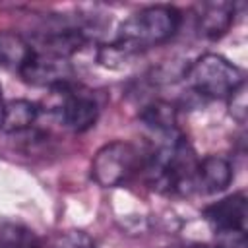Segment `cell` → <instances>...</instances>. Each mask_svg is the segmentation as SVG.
I'll return each mask as SVG.
<instances>
[{
  "mask_svg": "<svg viewBox=\"0 0 248 248\" xmlns=\"http://www.w3.org/2000/svg\"><path fill=\"white\" fill-rule=\"evenodd\" d=\"M39 108L27 99H14L4 103L0 114V130L4 132H23L37 120Z\"/></svg>",
  "mask_w": 248,
  "mask_h": 248,
  "instance_id": "10",
  "label": "cell"
},
{
  "mask_svg": "<svg viewBox=\"0 0 248 248\" xmlns=\"http://www.w3.org/2000/svg\"><path fill=\"white\" fill-rule=\"evenodd\" d=\"M229 99H231V116L238 124H244L246 122V108H248V105H246V83L240 85Z\"/></svg>",
  "mask_w": 248,
  "mask_h": 248,
  "instance_id": "15",
  "label": "cell"
},
{
  "mask_svg": "<svg viewBox=\"0 0 248 248\" xmlns=\"http://www.w3.org/2000/svg\"><path fill=\"white\" fill-rule=\"evenodd\" d=\"M23 81L35 85V87H50V89H62L68 87V83L74 78V68L66 58L35 52L27 58V62L17 72Z\"/></svg>",
  "mask_w": 248,
  "mask_h": 248,
  "instance_id": "5",
  "label": "cell"
},
{
  "mask_svg": "<svg viewBox=\"0 0 248 248\" xmlns=\"http://www.w3.org/2000/svg\"><path fill=\"white\" fill-rule=\"evenodd\" d=\"M180 27V12L172 6H147L128 17L116 35V41L105 48L126 58L141 48L169 41Z\"/></svg>",
  "mask_w": 248,
  "mask_h": 248,
  "instance_id": "2",
  "label": "cell"
},
{
  "mask_svg": "<svg viewBox=\"0 0 248 248\" xmlns=\"http://www.w3.org/2000/svg\"><path fill=\"white\" fill-rule=\"evenodd\" d=\"M140 118L149 130L161 134L163 138L178 134L176 132V112H174V107L169 103H153V105L145 107L143 112L140 114Z\"/></svg>",
  "mask_w": 248,
  "mask_h": 248,
  "instance_id": "12",
  "label": "cell"
},
{
  "mask_svg": "<svg viewBox=\"0 0 248 248\" xmlns=\"http://www.w3.org/2000/svg\"><path fill=\"white\" fill-rule=\"evenodd\" d=\"M186 79L194 91L205 97H231L240 85H244V74L232 62L221 54L207 52L200 56L190 70Z\"/></svg>",
  "mask_w": 248,
  "mask_h": 248,
  "instance_id": "3",
  "label": "cell"
},
{
  "mask_svg": "<svg viewBox=\"0 0 248 248\" xmlns=\"http://www.w3.org/2000/svg\"><path fill=\"white\" fill-rule=\"evenodd\" d=\"M232 180V165L221 155H207L198 161L194 190L202 194L223 192Z\"/></svg>",
  "mask_w": 248,
  "mask_h": 248,
  "instance_id": "8",
  "label": "cell"
},
{
  "mask_svg": "<svg viewBox=\"0 0 248 248\" xmlns=\"http://www.w3.org/2000/svg\"><path fill=\"white\" fill-rule=\"evenodd\" d=\"M0 248H41V244L31 229L8 223L0 229Z\"/></svg>",
  "mask_w": 248,
  "mask_h": 248,
  "instance_id": "13",
  "label": "cell"
},
{
  "mask_svg": "<svg viewBox=\"0 0 248 248\" xmlns=\"http://www.w3.org/2000/svg\"><path fill=\"white\" fill-rule=\"evenodd\" d=\"M234 19V6L231 2H209L202 6L198 16V33L209 41L223 37Z\"/></svg>",
  "mask_w": 248,
  "mask_h": 248,
  "instance_id": "9",
  "label": "cell"
},
{
  "mask_svg": "<svg viewBox=\"0 0 248 248\" xmlns=\"http://www.w3.org/2000/svg\"><path fill=\"white\" fill-rule=\"evenodd\" d=\"M54 248H95L93 240L81 231H70L58 236Z\"/></svg>",
  "mask_w": 248,
  "mask_h": 248,
  "instance_id": "14",
  "label": "cell"
},
{
  "mask_svg": "<svg viewBox=\"0 0 248 248\" xmlns=\"http://www.w3.org/2000/svg\"><path fill=\"white\" fill-rule=\"evenodd\" d=\"M2 107H4V101H2V85H0V114H2Z\"/></svg>",
  "mask_w": 248,
  "mask_h": 248,
  "instance_id": "16",
  "label": "cell"
},
{
  "mask_svg": "<svg viewBox=\"0 0 248 248\" xmlns=\"http://www.w3.org/2000/svg\"><path fill=\"white\" fill-rule=\"evenodd\" d=\"M198 159L180 134L165 138L145 163V174L153 188L169 194L194 192Z\"/></svg>",
  "mask_w": 248,
  "mask_h": 248,
  "instance_id": "1",
  "label": "cell"
},
{
  "mask_svg": "<svg viewBox=\"0 0 248 248\" xmlns=\"http://www.w3.org/2000/svg\"><path fill=\"white\" fill-rule=\"evenodd\" d=\"M31 54H33V46L21 35L10 33V31L0 33V66L2 68L19 72Z\"/></svg>",
  "mask_w": 248,
  "mask_h": 248,
  "instance_id": "11",
  "label": "cell"
},
{
  "mask_svg": "<svg viewBox=\"0 0 248 248\" xmlns=\"http://www.w3.org/2000/svg\"><path fill=\"white\" fill-rule=\"evenodd\" d=\"M58 118L60 122L74 130V132H85L89 130L99 116V105L97 101L87 95V93H76V91H68L64 87V97L62 103L56 107Z\"/></svg>",
  "mask_w": 248,
  "mask_h": 248,
  "instance_id": "7",
  "label": "cell"
},
{
  "mask_svg": "<svg viewBox=\"0 0 248 248\" xmlns=\"http://www.w3.org/2000/svg\"><path fill=\"white\" fill-rule=\"evenodd\" d=\"M246 194L236 192L232 196H227L215 203H211L203 217L213 227V231L221 234H244L246 225Z\"/></svg>",
  "mask_w": 248,
  "mask_h": 248,
  "instance_id": "6",
  "label": "cell"
},
{
  "mask_svg": "<svg viewBox=\"0 0 248 248\" xmlns=\"http://www.w3.org/2000/svg\"><path fill=\"white\" fill-rule=\"evenodd\" d=\"M140 169L141 155L128 141H110L103 145L91 161V176L105 188L128 182Z\"/></svg>",
  "mask_w": 248,
  "mask_h": 248,
  "instance_id": "4",
  "label": "cell"
}]
</instances>
